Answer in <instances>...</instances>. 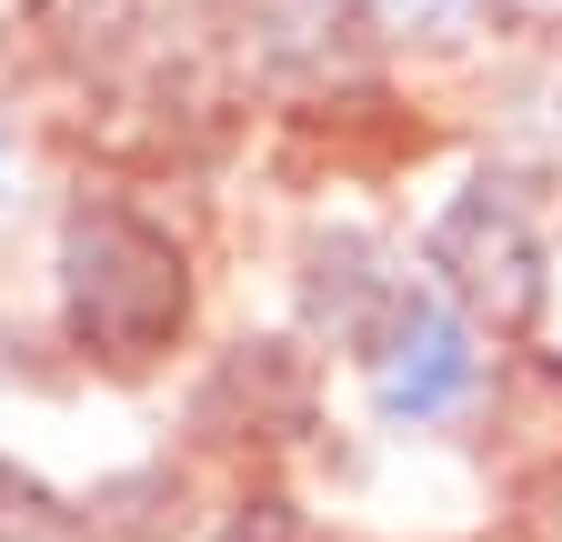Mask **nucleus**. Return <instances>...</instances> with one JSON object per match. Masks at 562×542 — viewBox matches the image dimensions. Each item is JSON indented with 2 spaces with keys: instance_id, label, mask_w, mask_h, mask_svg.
Masks as SVG:
<instances>
[{
  "instance_id": "obj_5",
  "label": "nucleus",
  "mask_w": 562,
  "mask_h": 542,
  "mask_svg": "<svg viewBox=\"0 0 562 542\" xmlns=\"http://www.w3.org/2000/svg\"><path fill=\"white\" fill-rule=\"evenodd\" d=\"M222 50L241 60L251 81H331L341 50L372 31V0H201Z\"/></svg>"
},
{
  "instance_id": "obj_4",
  "label": "nucleus",
  "mask_w": 562,
  "mask_h": 542,
  "mask_svg": "<svg viewBox=\"0 0 562 542\" xmlns=\"http://www.w3.org/2000/svg\"><path fill=\"white\" fill-rule=\"evenodd\" d=\"M312 422V362L302 342H232L191 392V442L211 452H281Z\"/></svg>"
},
{
  "instance_id": "obj_2",
  "label": "nucleus",
  "mask_w": 562,
  "mask_h": 542,
  "mask_svg": "<svg viewBox=\"0 0 562 542\" xmlns=\"http://www.w3.org/2000/svg\"><path fill=\"white\" fill-rule=\"evenodd\" d=\"M422 282L472 331H532L542 302H552V251H542V222H532L522 181L472 171L432 212V232H422Z\"/></svg>"
},
{
  "instance_id": "obj_8",
  "label": "nucleus",
  "mask_w": 562,
  "mask_h": 542,
  "mask_svg": "<svg viewBox=\"0 0 562 542\" xmlns=\"http://www.w3.org/2000/svg\"><path fill=\"white\" fill-rule=\"evenodd\" d=\"M0 542H81V512L50 483H31L21 462H0Z\"/></svg>"
},
{
  "instance_id": "obj_10",
  "label": "nucleus",
  "mask_w": 562,
  "mask_h": 542,
  "mask_svg": "<svg viewBox=\"0 0 562 542\" xmlns=\"http://www.w3.org/2000/svg\"><path fill=\"white\" fill-rule=\"evenodd\" d=\"M0 191H11V111H0Z\"/></svg>"
},
{
  "instance_id": "obj_6",
  "label": "nucleus",
  "mask_w": 562,
  "mask_h": 542,
  "mask_svg": "<svg viewBox=\"0 0 562 542\" xmlns=\"http://www.w3.org/2000/svg\"><path fill=\"white\" fill-rule=\"evenodd\" d=\"M402 292H412V282L392 271L382 232L331 222V232L302 241V331H312V342H331V352H351V362H372V342H382V321L402 312Z\"/></svg>"
},
{
  "instance_id": "obj_9",
  "label": "nucleus",
  "mask_w": 562,
  "mask_h": 542,
  "mask_svg": "<svg viewBox=\"0 0 562 542\" xmlns=\"http://www.w3.org/2000/svg\"><path fill=\"white\" fill-rule=\"evenodd\" d=\"M201 542H312V532H302V503H292V493H271V483H261V493H241L222 522H211Z\"/></svg>"
},
{
  "instance_id": "obj_3",
  "label": "nucleus",
  "mask_w": 562,
  "mask_h": 542,
  "mask_svg": "<svg viewBox=\"0 0 562 542\" xmlns=\"http://www.w3.org/2000/svg\"><path fill=\"white\" fill-rule=\"evenodd\" d=\"M362 372H372V413L382 422H402V432L412 422H442V413H462V402L482 392V331L432 282H412Z\"/></svg>"
},
{
  "instance_id": "obj_7",
  "label": "nucleus",
  "mask_w": 562,
  "mask_h": 542,
  "mask_svg": "<svg viewBox=\"0 0 562 542\" xmlns=\"http://www.w3.org/2000/svg\"><path fill=\"white\" fill-rule=\"evenodd\" d=\"M503 0H372V31L382 41H402V50H452V41H472Z\"/></svg>"
},
{
  "instance_id": "obj_1",
  "label": "nucleus",
  "mask_w": 562,
  "mask_h": 542,
  "mask_svg": "<svg viewBox=\"0 0 562 542\" xmlns=\"http://www.w3.org/2000/svg\"><path fill=\"white\" fill-rule=\"evenodd\" d=\"M191 241L131 191H81L60 222V331L101 372H161L191 342Z\"/></svg>"
}]
</instances>
